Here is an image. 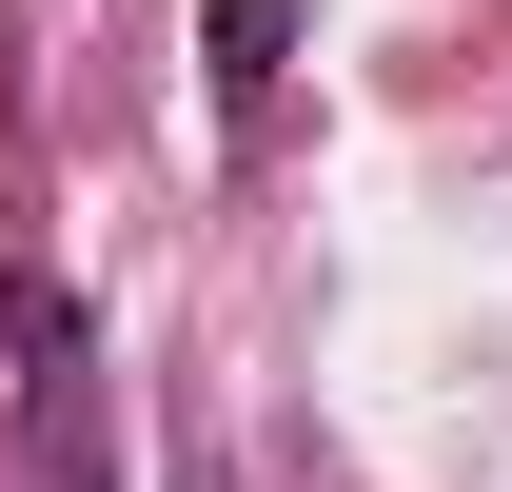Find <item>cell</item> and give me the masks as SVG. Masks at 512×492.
<instances>
[{
    "mask_svg": "<svg viewBox=\"0 0 512 492\" xmlns=\"http://www.w3.org/2000/svg\"><path fill=\"white\" fill-rule=\"evenodd\" d=\"M276 40H296V0H217V99H256V79H276Z\"/></svg>",
    "mask_w": 512,
    "mask_h": 492,
    "instance_id": "1",
    "label": "cell"
}]
</instances>
